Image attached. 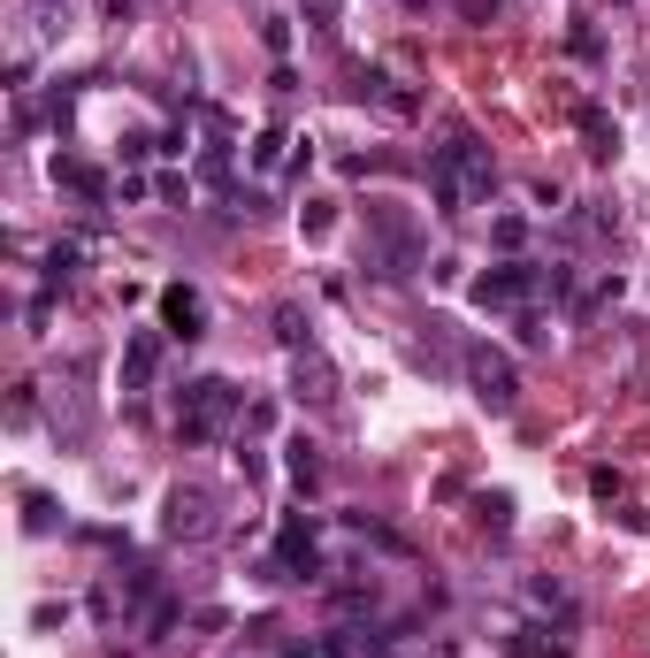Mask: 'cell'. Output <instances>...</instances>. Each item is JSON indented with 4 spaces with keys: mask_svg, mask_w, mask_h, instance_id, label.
<instances>
[{
    "mask_svg": "<svg viewBox=\"0 0 650 658\" xmlns=\"http://www.w3.org/2000/svg\"><path fill=\"white\" fill-rule=\"evenodd\" d=\"M513 658H574V651H566L551 628H520V636H513Z\"/></svg>",
    "mask_w": 650,
    "mask_h": 658,
    "instance_id": "8fae6325",
    "label": "cell"
},
{
    "mask_svg": "<svg viewBox=\"0 0 650 658\" xmlns=\"http://www.w3.org/2000/svg\"><path fill=\"white\" fill-rule=\"evenodd\" d=\"M162 536H168V544H207V536H214V491L176 483L168 505H162Z\"/></svg>",
    "mask_w": 650,
    "mask_h": 658,
    "instance_id": "277c9868",
    "label": "cell"
},
{
    "mask_svg": "<svg viewBox=\"0 0 650 658\" xmlns=\"http://www.w3.org/2000/svg\"><path fill=\"white\" fill-rule=\"evenodd\" d=\"M467 391L483 398L489 414H513V398H520V368H513L497 344H467Z\"/></svg>",
    "mask_w": 650,
    "mask_h": 658,
    "instance_id": "3957f363",
    "label": "cell"
},
{
    "mask_svg": "<svg viewBox=\"0 0 650 658\" xmlns=\"http://www.w3.org/2000/svg\"><path fill=\"white\" fill-rule=\"evenodd\" d=\"M367 230L383 238V276H406V268L421 261V238H414V222H406V215H390V207H367Z\"/></svg>",
    "mask_w": 650,
    "mask_h": 658,
    "instance_id": "5b68a950",
    "label": "cell"
},
{
    "mask_svg": "<svg viewBox=\"0 0 650 658\" xmlns=\"http://www.w3.org/2000/svg\"><path fill=\"white\" fill-rule=\"evenodd\" d=\"M574 131H582V146H590L597 162H605V154L620 146V123H613V116H605L597 100H574Z\"/></svg>",
    "mask_w": 650,
    "mask_h": 658,
    "instance_id": "9c48e42d",
    "label": "cell"
},
{
    "mask_svg": "<svg viewBox=\"0 0 650 658\" xmlns=\"http://www.w3.org/2000/svg\"><path fill=\"white\" fill-rule=\"evenodd\" d=\"M284 452H291V460H284V468H291V483H299V491H307V483H315V475H322V460H315V445H307V437H291V445H284Z\"/></svg>",
    "mask_w": 650,
    "mask_h": 658,
    "instance_id": "4fadbf2b",
    "label": "cell"
},
{
    "mask_svg": "<svg viewBox=\"0 0 650 658\" xmlns=\"http://www.w3.org/2000/svg\"><path fill=\"white\" fill-rule=\"evenodd\" d=\"M162 322H168V337H207V299H199L191 284H168L162 292Z\"/></svg>",
    "mask_w": 650,
    "mask_h": 658,
    "instance_id": "52a82bcc",
    "label": "cell"
},
{
    "mask_svg": "<svg viewBox=\"0 0 650 658\" xmlns=\"http://www.w3.org/2000/svg\"><path fill=\"white\" fill-rule=\"evenodd\" d=\"M429 191H437V215H467V207H483L489 191H497L489 146H483V139H467V131H452V146L429 154Z\"/></svg>",
    "mask_w": 650,
    "mask_h": 658,
    "instance_id": "6da1fadb",
    "label": "cell"
},
{
    "mask_svg": "<svg viewBox=\"0 0 650 658\" xmlns=\"http://www.w3.org/2000/svg\"><path fill=\"white\" fill-rule=\"evenodd\" d=\"M54 176H62V184H77L85 199H108V176H100V168H85V162H54Z\"/></svg>",
    "mask_w": 650,
    "mask_h": 658,
    "instance_id": "7c38bea8",
    "label": "cell"
},
{
    "mask_svg": "<svg viewBox=\"0 0 650 658\" xmlns=\"http://www.w3.org/2000/svg\"><path fill=\"white\" fill-rule=\"evenodd\" d=\"M284 146H291L284 131H261V139H253V168H276V162H284Z\"/></svg>",
    "mask_w": 650,
    "mask_h": 658,
    "instance_id": "5bb4252c",
    "label": "cell"
},
{
    "mask_svg": "<svg viewBox=\"0 0 650 658\" xmlns=\"http://www.w3.org/2000/svg\"><path fill=\"white\" fill-rule=\"evenodd\" d=\"M238 406H245V391L222 383V375L184 383V398H176V429H184V445H214V437L238 421Z\"/></svg>",
    "mask_w": 650,
    "mask_h": 658,
    "instance_id": "7a4b0ae2",
    "label": "cell"
},
{
    "mask_svg": "<svg viewBox=\"0 0 650 658\" xmlns=\"http://www.w3.org/2000/svg\"><path fill=\"white\" fill-rule=\"evenodd\" d=\"M291 391H299V398H315V406L337 398V375H329L322 352H299V360H291Z\"/></svg>",
    "mask_w": 650,
    "mask_h": 658,
    "instance_id": "30bf717a",
    "label": "cell"
},
{
    "mask_svg": "<svg viewBox=\"0 0 650 658\" xmlns=\"http://www.w3.org/2000/svg\"><path fill=\"white\" fill-rule=\"evenodd\" d=\"M276 337H284V344L299 352V337H307V329H299V307H276Z\"/></svg>",
    "mask_w": 650,
    "mask_h": 658,
    "instance_id": "9a60e30c",
    "label": "cell"
},
{
    "mask_svg": "<svg viewBox=\"0 0 650 658\" xmlns=\"http://www.w3.org/2000/svg\"><path fill=\"white\" fill-rule=\"evenodd\" d=\"M307 574H322V551H315V528L291 520L284 544H276V559H268V582H307Z\"/></svg>",
    "mask_w": 650,
    "mask_h": 658,
    "instance_id": "8992f818",
    "label": "cell"
},
{
    "mask_svg": "<svg viewBox=\"0 0 650 658\" xmlns=\"http://www.w3.org/2000/svg\"><path fill=\"white\" fill-rule=\"evenodd\" d=\"M154 375H162V337L139 329V337L123 344V391H154Z\"/></svg>",
    "mask_w": 650,
    "mask_h": 658,
    "instance_id": "ba28073f",
    "label": "cell"
}]
</instances>
